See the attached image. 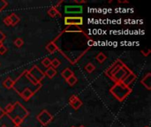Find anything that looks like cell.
<instances>
[{
    "label": "cell",
    "instance_id": "cell-10",
    "mask_svg": "<svg viewBox=\"0 0 151 127\" xmlns=\"http://www.w3.org/2000/svg\"><path fill=\"white\" fill-rule=\"evenodd\" d=\"M86 70H87V72H88V73H92L93 71L95 70V66L92 64H88L86 66Z\"/></svg>",
    "mask_w": 151,
    "mask_h": 127
},
{
    "label": "cell",
    "instance_id": "cell-22",
    "mask_svg": "<svg viewBox=\"0 0 151 127\" xmlns=\"http://www.w3.org/2000/svg\"><path fill=\"white\" fill-rule=\"evenodd\" d=\"M81 127H84V126H81Z\"/></svg>",
    "mask_w": 151,
    "mask_h": 127
},
{
    "label": "cell",
    "instance_id": "cell-15",
    "mask_svg": "<svg viewBox=\"0 0 151 127\" xmlns=\"http://www.w3.org/2000/svg\"><path fill=\"white\" fill-rule=\"evenodd\" d=\"M6 52V48L3 45L0 46V54H5Z\"/></svg>",
    "mask_w": 151,
    "mask_h": 127
},
{
    "label": "cell",
    "instance_id": "cell-18",
    "mask_svg": "<svg viewBox=\"0 0 151 127\" xmlns=\"http://www.w3.org/2000/svg\"><path fill=\"white\" fill-rule=\"evenodd\" d=\"M5 35H4V34H2L1 32H0V41H2L5 39Z\"/></svg>",
    "mask_w": 151,
    "mask_h": 127
},
{
    "label": "cell",
    "instance_id": "cell-4",
    "mask_svg": "<svg viewBox=\"0 0 151 127\" xmlns=\"http://www.w3.org/2000/svg\"><path fill=\"white\" fill-rule=\"evenodd\" d=\"M4 85H5V87L7 88H10L12 87V85H13V81L10 79H6L4 82Z\"/></svg>",
    "mask_w": 151,
    "mask_h": 127
},
{
    "label": "cell",
    "instance_id": "cell-19",
    "mask_svg": "<svg viewBox=\"0 0 151 127\" xmlns=\"http://www.w3.org/2000/svg\"><path fill=\"white\" fill-rule=\"evenodd\" d=\"M15 127H20V125H16Z\"/></svg>",
    "mask_w": 151,
    "mask_h": 127
},
{
    "label": "cell",
    "instance_id": "cell-9",
    "mask_svg": "<svg viewBox=\"0 0 151 127\" xmlns=\"http://www.w3.org/2000/svg\"><path fill=\"white\" fill-rule=\"evenodd\" d=\"M50 65H52V66H53L54 68H57V67L59 66V65H60V61L58 60V59H54V60L51 62Z\"/></svg>",
    "mask_w": 151,
    "mask_h": 127
},
{
    "label": "cell",
    "instance_id": "cell-2",
    "mask_svg": "<svg viewBox=\"0 0 151 127\" xmlns=\"http://www.w3.org/2000/svg\"><path fill=\"white\" fill-rule=\"evenodd\" d=\"M73 74V73H72V71L70 70V69H65V70H64V72L62 73V76L65 78V79H69L70 77H72Z\"/></svg>",
    "mask_w": 151,
    "mask_h": 127
},
{
    "label": "cell",
    "instance_id": "cell-17",
    "mask_svg": "<svg viewBox=\"0 0 151 127\" xmlns=\"http://www.w3.org/2000/svg\"><path fill=\"white\" fill-rule=\"evenodd\" d=\"M76 100H77V97H76V96H72V97H71V99H70V103L72 104V103H74Z\"/></svg>",
    "mask_w": 151,
    "mask_h": 127
},
{
    "label": "cell",
    "instance_id": "cell-14",
    "mask_svg": "<svg viewBox=\"0 0 151 127\" xmlns=\"http://www.w3.org/2000/svg\"><path fill=\"white\" fill-rule=\"evenodd\" d=\"M49 13H50V16H52V17L56 16V14H58V12H57L56 10H55L54 8L50 9V10L49 11Z\"/></svg>",
    "mask_w": 151,
    "mask_h": 127
},
{
    "label": "cell",
    "instance_id": "cell-7",
    "mask_svg": "<svg viewBox=\"0 0 151 127\" xmlns=\"http://www.w3.org/2000/svg\"><path fill=\"white\" fill-rule=\"evenodd\" d=\"M81 104H82V103H81V102L79 100V99H77V100H76L74 103H72L73 107L74 109H78V108H79V107H80Z\"/></svg>",
    "mask_w": 151,
    "mask_h": 127
},
{
    "label": "cell",
    "instance_id": "cell-12",
    "mask_svg": "<svg viewBox=\"0 0 151 127\" xmlns=\"http://www.w3.org/2000/svg\"><path fill=\"white\" fill-rule=\"evenodd\" d=\"M14 44H15L17 47H20V46H22V44H23V41H22L21 39H16L15 41H14Z\"/></svg>",
    "mask_w": 151,
    "mask_h": 127
},
{
    "label": "cell",
    "instance_id": "cell-21",
    "mask_svg": "<svg viewBox=\"0 0 151 127\" xmlns=\"http://www.w3.org/2000/svg\"><path fill=\"white\" fill-rule=\"evenodd\" d=\"M2 127H5V126H2Z\"/></svg>",
    "mask_w": 151,
    "mask_h": 127
},
{
    "label": "cell",
    "instance_id": "cell-16",
    "mask_svg": "<svg viewBox=\"0 0 151 127\" xmlns=\"http://www.w3.org/2000/svg\"><path fill=\"white\" fill-rule=\"evenodd\" d=\"M5 23L7 26H10V25H11V20H10L9 17H7V18L5 19Z\"/></svg>",
    "mask_w": 151,
    "mask_h": 127
},
{
    "label": "cell",
    "instance_id": "cell-8",
    "mask_svg": "<svg viewBox=\"0 0 151 127\" xmlns=\"http://www.w3.org/2000/svg\"><path fill=\"white\" fill-rule=\"evenodd\" d=\"M106 59V56H104V54H103V53H100L99 55H98V56H97V60L100 62V63H102V62H103L104 60Z\"/></svg>",
    "mask_w": 151,
    "mask_h": 127
},
{
    "label": "cell",
    "instance_id": "cell-3",
    "mask_svg": "<svg viewBox=\"0 0 151 127\" xmlns=\"http://www.w3.org/2000/svg\"><path fill=\"white\" fill-rule=\"evenodd\" d=\"M9 19H10V20H11V24H12V25L17 24V23L19 22V20H20V19L15 15V14H12V15L9 17Z\"/></svg>",
    "mask_w": 151,
    "mask_h": 127
},
{
    "label": "cell",
    "instance_id": "cell-6",
    "mask_svg": "<svg viewBox=\"0 0 151 127\" xmlns=\"http://www.w3.org/2000/svg\"><path fill=\"white\" fill-rule=\"evenodd\" d=\"M66 80H67L68 83H69V85H71V86H73V85L77 82V79L73 75L72 77H70L69 79H67Z\"/></svg>",
    "mask_w": 151,
    "mask_h": 127
},
{
    "label": "cell",
    "instance_id": "cell-13",
    "mask_svg": "<svg viewBox=\"0 0 151 127\" xmlns=\"http://www.w3.org/2000/svg\"><path fill=\"white\" fill-rule=\"evenodd\" d=\"M47 49L49 50L50 52H54L55 50H56V47H55V45L53 43H50V45H48Z\"/></svg>",
    "mask_w": 151,
    "mask_h": 127
},
{
    "label": "cell",
    "instance_id": "cell-5",
    "mask_svg": "<svg viewBox=\"0 0 151 127\" xmlns=\"http://www.w3.org/2000/svg\"><path fill=\"white\" fill-rule=\"evenodd\" d=\"M55 74H56V71H55L54 69L52 68H50L47 70V72H46V75L49 76L50 78H52Z\"/></svg>",
    "mask_w": 151,
    "mask_h": 127
},
{
    "label": "cell",
    "instance_id": "cell-20",
    "mask_svg": "<svg viewBox=\"0 0 151 127\" xmlns=\"http://www.w3.org/2000/svg\"><path fill=\"white\" fill-rule=\"evenodd\" d=\"M1 45H2V44H1V42H0V46H1Z\"/></svg>",
    "mask_w": 151,
    "mask_h": 127
},
{
    "label": "cell",
    "instance_id": "cell-1",
    "mask_svg": "<svg viewBox=\"0 0 151 127\" xmlns=\"http://www.w3.org/2000/svg\"><path fill=\"white\" fill-rule=\"evenodd\" d=\"M65 24H77L81 25L82 24V18H65Z\"/></svg>",
    "mask_w": 151,
    "mask_h": 127
},
{
    "label": "cell",
    "instance_id": "cell-11",
    "mask_svg": "<svg viewBox=\"0 0 151 127\" xmlns=\"http://www.w3.org/2000/svg\"><path fill=\"white\" fill-rule=\"evenodd\" d=\"M43 65L45 66V67H49L50 65V64H51V61L49 59V58H45V59H44L43 60Z\"/></svg>",
    "mask_w": 151,
    "mask_h": 127
}]
</instances>
